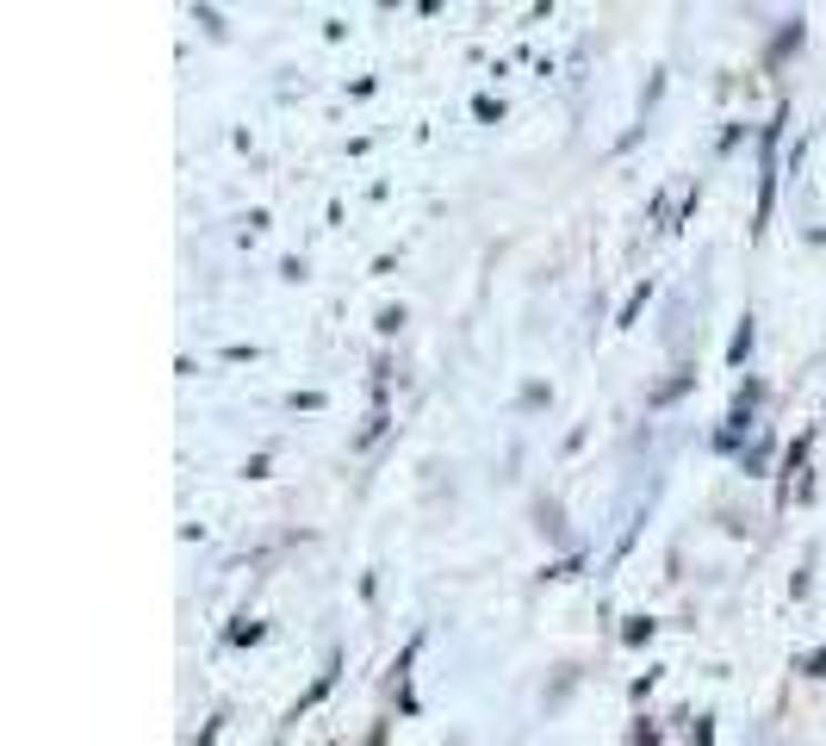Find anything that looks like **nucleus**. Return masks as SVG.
Instances as JSON below:
<instances>
[{"label":"nucleus","instance_id":"obj_2","mask_svg":"<svg viewBox=\"0 0 826 746\" xmlns=\"http://www.w3.org/2000/svg\"><path fill=\"white\" fill-rule=\"evenodd\" d=\"M653 629H659V622L634 616V622H628V629H622V641H628V647H640V641H653Z\"/></svg>","mask_w":826,"mask_h":746},{"label":"nucleus","instance_id":"obj_4","mask_svg":"<svg viewBox=\"0 0 826 746\" xmlns=\"http://www.w3.org/2000/svg\"><path fill=\"white\" fill-rule=\"evenodd\" d=\"M764 461H771V442H752L746 454H740V467H746V473H758Z\"/></svg>","mask_w":826,"mask_h":746},{"label":"nucleus","instance_id":"obj_5","mask_svg":"<svg viewBox=\"0 0 826 746\" xmlns=\"http://www.w3.org/2000/svg\"><path fill=\"white\" fill-rule=\"evenodd\" d=\"M684 386H690V374H677V380H665V386H659V392H653V398H646V405H671V398L684 392Z\"/></svg>","mask_w":826,"mask_h":746},{"label":"nucleus","instance_id":"obj_6","mask_svg":"<svg viewBox=\"0 0 826 746\" xmlns=\"http://www.w3.org/2000/svg\"><path fill=\"white\" fill-rule=\"evenodd\" d=\"M802 672H808V678H826V647H814L808 660H802Z\"/></svg>","mask_w":826,"mask_h":746},{"label":"nucleus","instance_id":"obj_1","mask_svg":"<svg viewBox=\"0 0 826 746\" xmlns=\"http://www.w3.org/2000/svg\"><path fill=\"white\" fill-rule=\"evenodd\" d=\"M752 343H758V330H752V318H746V324H740V330H733V349H727V361H733V367H746Z\"/></svg>","mask_w":826,"mask_h":746},{"label":"nucleus","instance_id":"obj_3","mask_svg":"<svg viewBox=\"0 0 826 746\" xmlns=\"http://www.w3.org/2000/svg\"><path fill=\"white\" fill-rule=\"evenodd\" d=\"M640 311H646V286H634V293H628V305H622V318H615V324L628 330V324H634Z\"/></svg>","mask_w":826,"mask_h":746},{"label":"nucleus","instance_id":"obj_7","mask_svg":"<svg viewBox=\"0 0 826 746\" xmlns=\"http://www.w3.org/2000/svg\"><path fill=\"white\" fill-rule=\"evenodd\" d=\"M634 746H659V728H646V722H640V728H634Z\"/></svg>","mask_w":826,"mask_h":746}]
</instances>
